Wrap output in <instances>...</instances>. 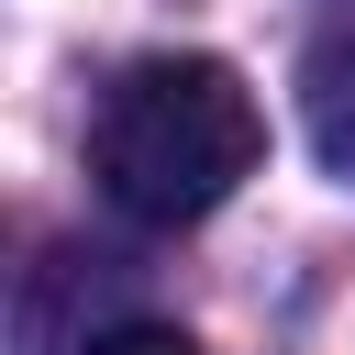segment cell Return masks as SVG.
Listing matches in <instances>:
<instances>
[{
  "label": "cell",
  "instance_id": "cell-1",
  "mask_svg": "<svg viewBox=\"0 0 355 355\" xmlns=\"http://www.w3.org/2000/svg\"><path fill=\"white\" fill-rule=\"evenodd\" d=\"M266 155V111L255 89L222 67V55H144L100 89V122H89V178L122 222L144 233H178V222H211Z\"/></svg>",
  "mask_w": 355,
  "mask_h": 355
},
{
  "label": "cell",
  "instance_id": "cell-2",
  "mask_svg": "<svg viewBox=\"0 0 355 355\" xmlns=\"http://www.w3.org/2000/svg\"><path fill=\"white\" fill-rule=\"evenodd\" d=\"M311 144H322L333 178H355V44L311 55Z\"/></svg>",
  "mask_w": 355,
  "mask_h": 355
},
{
  "label": "cell",
  "instance_id": "cell-3",
  "mask_svg": "<svg viewBox=\"0 0 355 355\" xmlns=\"http://www.w3.org/2000/svg\"><path fill=\"white\" fill-rule=\"evenodd\" d=\"M78 355H200L178 322H111V333H89Z\"/></svg>",
  "mask_w": 355,
  "mask_h": 355
}]
</instances>
